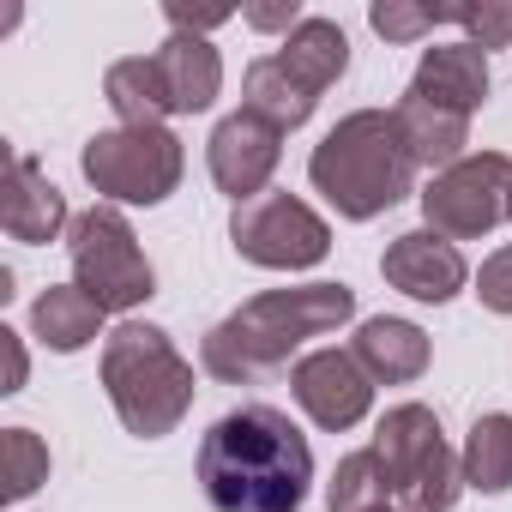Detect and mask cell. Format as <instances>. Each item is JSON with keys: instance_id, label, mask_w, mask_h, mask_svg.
I'll return each mask as SVG.
<instances>
[{"instance_id": "6da1fadb", "label": "cell", "mask_w": 512, "mask_h": 512, "mask_svg": "<svg viewBox=\"0 0 512 512\" xmlns=\"http://www.w3.org/2000/svg\"><path fill=\"white\" fill-rule=\"evenodd\" d=\"M199 482L211 512H296L314 482V452L284 410L241 404L211 422L199 446Z\"/></svg>"}, {"instance_id": "7a4b0ae2", "label": "cell", "mask_w": 512, "mask_h": 512, "mask_svg": "<svg viewBox=\"0 0 512 512\" xmlns=\"http://www.w3.org/2000/svg\"><path fill=\"white\" fill-rule=\"evenodd\" d=\"M356 314V290L350 284H302V290H266L241 302L223 326L205 332V374L247 386V380H266L290 362V350H302L308 338L338 332Z\"/></svg>"}, {"instance_id": "3957f363", "label": "cell", "mask_w": 512, "mask_h": 512, "mask_svg": "<svg viewBox=\"0 0 512 512\" xmlns=\"http://www.w3.org/2000/svg\"><path fill=\"white\" fill-rule=\"evenodd\" d=\"M308 175L338 205V217L368 223L410 193L416 163H410V145H404L392 109H356L314 145Z\"/></svg>"}, {"instance_id": "277c9868", "label": "cell", "mask_w": 512, "mask_h": 512, "mask_svg": "<svg viewBox=\"0 0 512 512\" xmlns=\"http://www.w3.org/2000/svg\"><path fill=\"white\" fill-rule=\"evenodd\" d=\"M103 392L127 434L163 440L193 410V362H181V350L169 344L163 326L127 320L103 344Z\"/></svg>"}, {"instance_id": "5b68a950", "label": "cell", "mask_w": 512, "mask_h": 512, "mask_svg": "<svg viewBox=\"0 0 512 512\" xmlns=\"http://www.w3.org/2000/svg\"><path fill=\"white\" fill-rule=\"evenodd\" d=\"M374 452L392 476L398 512H452L464 494V464L452 458L440 416L428 404H392L374 428Z\"/></svg>"}, {"instance_id": "8992f818", "label": "cell", "mask_w": 512, "mask_h": 512, "mask_svg": "<svg viewBox=\"0 0 512 512\" xmlns=\"http://www.w3.org/2000/svg\"><path fill=\"white\" fill-rule=\"evenodd\" d=\"M73 284L103 308V314H127L139 302L157 296V272L145 260V247L133 235V223L115 205H91L73 217Z\"/></svg>"}, {"instance_id": "52a82bcc", "label": "cell", "mask_w": 512, "mask_h": 512, "mask_svg": "<svg viewBox=\"0 0 512 512\" xmlns=\"http://www.w3.org/2000/svg\"><path fill=\"white\" fill-rule=\"evenodd\" d=\"M85 181L115 199V205H163L175 187H181V139L169 127H115V133H97L79 157Z\"/></svg>"}, {"instance_id": "ba28073f", "label": "cell", "mask_w": 512, "mask_h": 512, "mask_svg": "<svg viewBox=\"0 0 512 512\" xmlns=\"http://www.w3.org/2000/svg\"><path fill=\"white\" fill-rule=\"evenodd\" d=\"M229 241H235L241 260L266 266V272H308V266H320L326 253H332L326 217L308 211L296 193H260V199L235 205Z\"/></svg>"}, {"instance_id": "9c48e42d", "label": "cell", "mask_w": 512, "mask_h": 512, "mask_svg": "<svg viewBox=\"0 0 512 512\" xmlns=\"http://www.w3.org/2000/svg\"><path fill=\"white\" fill-rule=\"evenodd\" d=\"M512 205V157L500 151H482V157H464L452 169H440L428 187H422V217L434 235L446 241H476L488 235Z\"/></svg>"}, {"instance_id": "30bf717a", "label": "cell", "mask_w": 512, "mask_h": 512, "mask_svg": "<svg viewBox=\"0 0 512 512\" xmlns=\"http://www.w3.org/2000/svg\"><path fill=\"white\" fill-rule=\"evenodd\" d=\"M290 386H296V404L326 428V434H344L368 416L374 404V380L362 374V362L350 350H314L290 368Z\"/></svg>"}, {"instance_id": "8fae6325", "label": "cell", "mask_w": 512, "mask_h": 512, "mask_svg": "<svg viewBox=\"0 0 512 512\" xmlns=\"http://www.w3.org/2000/svg\"><path fill=\"white\" fill-rule=\"evenodd\" d=\"M205 157H211V181H217L235 205H247V199L266 193V181H272V169H278V157H284V133H278L272 121H260V115L241 109V115L217 121Z\"/></svg>"}, {"instance_id": "7c38bea8", "label": "cell", "mask_w": 512, "mask_h": 512, "mask_svg": "<svg viewBox=\"0 0 512 512\" xmlns=\"http://www.w3.org/2000/svg\"><path fill=\"white\" fill-rule=\"evenodd\" d=\"M380 272H386L392 290H404L416 302H452L464 290V278H470L464 272V253L446 235H434V229H404L380 253Z\"/></svg>"}, {"instance_id": "4fadbf2b", "label": "cell", "mask_w": 512, "mask_h": 512, "mask_svg": "<svg viewBox=\"0 0 512 512\" xmlns=\"http://www.w3.org/2000/svg\"><path fill=\"white\" fill-rule=\"evenodd\" d=\"M404 97L434 103V109L470 121V115L482 109V97H488V55H482L476 43H434V49L422 55V67H416V79H410Z\"/></svg>"}, {"instance_id": "5bb4252c", "label": "cell", "mask_w": 512, "mask_h": 512, "mask_svg": "<svg viewBox=\"0 0 512 512\" xmlns=\"http://www.w3.org/2000/svg\"><path fill=\"white\" fill-rule=\"evenodd\" d=\"M0 223H7L13 241L25 247H43L67 229V199L61 187L43 175L37 157H13L7 163V187H0Z\"/></svg>"}, {"instance_id": "9a60e30c", "label": "cell", "mask_w": 512, "mask_h": 512, "mask_svg": "<svg viewBox=\"0 0 512 512\" xmlns=\"http://www.w3.org/2000/svg\"><path fill=\"white\" fill-rule=\"evenodd\" d=\"M151 61H157V79H163L175 115H199V109L217 103V91H223V61H217V49H211L205 37L175 31Z\"/></svg>"}, {"instance_id": "2e32d148", "label": "cell", "mask_w": 512, "mask_h": 512, "mask_svg": "<svg viewBox=\"0 0 512 512\" xmlns=\"http://www.w3.org/2000/svg\"><path fill=\"white\" fill-rule=\"evenodd\" d=\"M278 67L320 103V91H332V85L344 79V67H350V37H344V25H332V19H302V25L284 37Z\"/></svg>"}, {"instance_id": "e0dca14e", "label": "cell", "mask_w": 512, "mask_h": 512, "mask_svg": "<svg viewBox=\"0 0 512 512\" xmlns=\"http://www.w3.org/2000/svg\"><path fill=\"white\" fill-rule=\"evenodd\" d=\"M350 356L362 362L368 380H380V386H404V380H416V374L428 368V332L410 326V320L380 314V320H362Z\"/></svg>"}, {"instance_id": "ac0fdd59", "label": "cell", "mask_w": 512, "mask_h": 512, "mask_svg": "<svg viewBox=\"0 0 512 512\" xmlns=\"http://www.w3.org/2000/svg\"><path fill=\"white\" fill-rule=\"evenodd\" d=\"M392 115H398V133H404L416 169H434V175H440V169L464 163V145H470V121H464V115H446V109L416 103V97H404Z\"/></svg>"}, {"instance_id": "d6986e66", "label": "cell", "mask_w": 512, "mask_h": 512, "mask_svg": "<svg viewBox=\"0 0 512 512\" xmlns=\"http://www.w3.org/2000/svg\"><path fill=\"white\" fill-rule=\"evenodd\" d=\"M31 326H37V338H43L49 350L73 356V350H85V344L103 332V308H97L79 284H49V290L37 296V308H31Z\"/></svg>"}, {"instance_id": "ffe728a7", "label": "cell", "mask_w": 512, "mask_h": 512, "mask_svg": "<svg viewBox=\"0 0 512 512\" xmlns=\"http://www.w3.org/2000/svg\"><path fill=\"white\" fill-rule=\"evenodd\" d=\"M241 97H247V103H241L247 115L272 121L278 133H296V127L314 115V97H308V91H302V85H296L284 67H278V55H266V61H253V67H247V79H241Z\"/></svg>"}, {"instance_id": "44dd1931", "label": "cell", "mask_w": 512, "mask_h": 512, "mask_svg": "<svg viewBox=\"0 0 512 512\" xmlns=\"http://www.w3.org/2000/svg\"><path fill=\"white\" fill-rule=\"evenodd\" d=\"M103 91H109L121 127H163V115H175L151 55H127V61H115L109 79H103Z\"/></svg>"}, {"instance_id": "7402d4cb", "label": "cell", "mask_w": 512, "mask_h": 512, "mask_svg": "<svg viewBox=\"0 0 512 512\" xmlns=\"http://www.w3.org/2000/svg\"><path fill=\"white\" fill-rule=\"evenodd\" d=\"M458 464H464V482L482 494L512 488V416H476Z\"/></svg>"}, {"instance_id": "603a6c76", "label": "cell", "mask_w": 512, "mask_h": 512, "mask_svg": "<svg viewBox=\"0 0 512 512\" xmlns=\"http://www.w3.org/2000/svg\"><path fill=\"white\" fill-rule=\"evenodd\" d=\"M386 494H392V476H386L380 452L368 446V452L338 458L332 488H326V506H332V512H374V506H386Z\"/></svg>"}, {"instance_id": "cb8c5ba5", "label": "cell", "mask_w": 512, "mask_h": 512, "mask_svg": "<svg viewBox=\"0 0 512 512\" xmlns=\"http://www.w3.org/2000/svg\"><path fill=\"white\" fill-rule=\"evenodd\" d=\"M43 482H49V446L31 428H7V434H0V494L25 500Z\"/></svg>"}, {"instance_id": "d4e9b609", "label": "cell", "mask_w": 512, "mask_h": 512, "mask_svg": "<svg viewBox=\"0 0 512 512\" xmlns=\"http://www.w3.org/2000/svg\"><path fill=\"white\" fill-rule=\"evenodd\" d=\"M368 25H374L386 43H416V37H428L434 25H452V7H404V0H374V7H368Z\"/></svg>"}, {"instance_id": "484cf974", "label": "cell", "mask_w": 512, "mask_h": 512, "mask_svg": "<svg viewBox=\"0 0 512 512\" xmlns=\"http://www.w3.org/2000/svg\"><path fill=\"white\" fill-rule=\"evenodd\" d=\"M452 25H464L482 55L512 43V7H488V0H482V7H452Z\"/></svg>"}, {"instance_id": "4316f807", "label": "cell", "mask_w": 512, "mask_h": 512, "mask_svg": "<svg viewBox=\"0 0 512 512\" xmlns=\"http://www.w3.org/2000/svg\"><path fill=\"white\" fill-rule=\"evenodd\" d=\"M476 296H482V308L512 314V247H500V253H488V260H482V272H476Z\"/></svg>"}, {"instance_id": "83f0119b", "label": "cell", "mask_w": 512, "mask_h": 512, "mask_svg": "<svg viewBox=\"0 0 512 512\" xmlns=\"http://www.w3.org/2000/svg\"><path fill=\"white\" fill-rule=\"evenodd\" d=\"M169 25L175 31H187V37H205V31H217L223 19H235V7H181V0H169Z\"/></svg>"}, {"instance_id": "f1b7e54d", "label": "cell", "mask_w": 512, "mask_h": 512, "mask_svg": "<svg viewBox=\"0 0 512 512\" xmlns=\"http://www.w3.org/2000/svg\"><path fill=\"white\" fill-rule=\"evenodd\" d=\"M253 31H296L302 19H296V0H278V7H247L241 13Z\"/></svg>"}, {"instance_id": "f546056e", "label": "cell", "mask_w": 512, "mask_h": 512, "mask_svg": "<svg viewBox=\"0 0 512 512\" xmlns=\"http://www.w3.org/2000/svg\"><path fill=\"white\" fill-rule=\"evenodd\" d=\"M0 344H7V392H19V386H25V344H19V332H7V326H0Z\"/></svg>"}, {"instance_id": "4dcf8cb0", "label": "cell", "mask_w": 512, "mask_h": 512, "mask_svg": "<svg viewBox=\"0 0 512 512\" xmlns=\"http://www.w3.org/2000/svg\"><path fill=\"white\" fill-rule=\"evenodd\" d=\"M374 512H398V506H374Z\"/></svg>"}, {"instance_id": "1f68e13d", "label": "cell", "mask_w": 512, "mask_h": 512, "mask_svg": "<svg viewBox=\"0 0 512 512\" xmlns=\"http://www.w3.org/2000/svg\"><path fill=\"white\" fill-rule=\"evenodd\" d=\"M506 217H512V205H506Z\"/></svg>"}]
</instances>
